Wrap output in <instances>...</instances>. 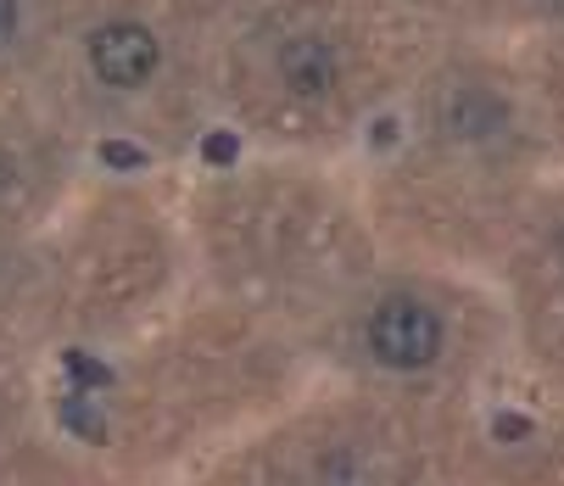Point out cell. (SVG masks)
<instances>
[{
	"label": "cell",
	"mask_w": 564,
	"mask_h": 486,
	"mask_svg": "<svg viewBox=\"0 0 564 486\" xmlns=\"http://www.w3.org/2000/svg\"><path fill=\"white\" fill-rule=\"evenodd\" d=\"M369 353L386 369H425L442 353V324L425 302L414 296H386L369 313Z\"/></svg>",
	"instance_id": "cell-1"
},
{
	"label": "cell",
	"mask_w": 564,
	"mask_h": 486,
	"mask_svg": "<svg viewBox=\"0 0 564 486\" xmlns=\"http://www.w3.org/2000/svg\"><path fill=\"white\" fill-rule=\"evenodd\" d=\"M163 51H156V34L145 23H107L90 34V67L101 73V85L112 90H134L156 73Z\"/></svg>",
	"instance_id": "cell-2"
},
{
	"label": "cell",
	"mask_w": 564,
	"mask_h": 486,
	"mask_svg": "<svg viewBox=\"0 0 564 486\" xmlns=\"http://www.w3.org/2000/svg\"><path fill=\"white\" fill-rule=\"evenodd\" d=\"M107 162H140V151H129V145H107Z\"/></svg>",
	"instance_id": "cell-6"
},
{
	"label": "cell",
	"mask_w": 564,
	"mask_h": 486,
	"mask_svg": "<svg viewBox=\"0 0 564 486\" xmlns=\"http://www.w3.org/2000/svg\"><path fill=\"white\" fill-rule=\"evenodd\" d=\"M18 34V0H0V45Z\"/></svg>",
	"instance_id": "cell-5"
},
{
	"label": "cell",
	"mask_w": 564,
	"mask_h": 486,
	"mask_svg": "<svg viewBox=\"0 0 564 486\" xmlns=\"http://www.w3.org/2000/svg\"><path fill=\"white\" fill-rule=\"evenodd\" d=\"M447 123L458 129V134H492L498 123H503V101L498 96H487V90H458L453 101H447Z\"/></svg>",
	"instance_id": "cell-4"
},
{
	"label": "cell",
	"mask_w": 564,
	"mask_h": 486,
	"mask_svg": "<svg viewBox=\"0 0 564 486\" xmlns=\"http://www.w3.org/2000/svg\"><path fill=\"white\" fill-rule=\"evenodd\" d=\"M280 78H285V90H296V96H325L336 85V51L325 40H313V34L285 40L280 45Z\"/></svg>",
	"instance_id": "cell-3"
}]
</instances>
